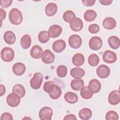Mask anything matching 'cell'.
Wrapping results in <instances>:
<instances>
[{
    "mask_svg": "<svg viewBox=\"0 0 120 120\" xmlns=\"http://www.w3.org/2000/svg\"><path fill=\"white\" fill-rule=\"evenodd\" d=\"M8 18L10 22L14 25L20 24L23 20L22 13L16 8H13L10 11Z\"/></svg>",
    "mask_w": 120,
    "mask_h": 120,
    "instance_id": "6da1fadb",
    "label": "cell"
},
{
    "mask_svg": "<svg viewBox=\"0 0 120 120\" xmlns=\"http://www.w3.org/2000/svg\"><path fill=\"white\" fill-rule=\"evenodd\" d=\"M15 57L14 50L9 47H5L2 49L0 52L1 59L5 62H10L13 60Z\"/></svg>",
    "mask_w": 120,
    "mask_h": 120,
    "instance_id": "7a4b0ae2",
    "label": "cell"
},
{
    "mask_svg": "<svg viewBox=\"0 0 120 120\" xmlns=\"http://www.w3.org/2000/svg\"><path fill=\"white\" fill-rule=\"evenodd\" d=\"M43 79V75L42 74L39 72L35 73L30 80V87L34 90L38 89L42 84Z\"/></svg>",
    "mask_w": 120,
    "mask_h": 120,
    "instance_id": "3957f363",
    "label": "cell"
},
{
    "mask_svg": "<svg viewBox=\"0 0 120 120\" xmlns=\"http://www.w3.org/2000/svg\"><path fill=\"white\" fill-rule=\"evenodd\" d=\"M52 114V110L51 107L44 106L39 110L38 115L41 120H51Z\"/></svg>",
    "mask_w": 120,
    "mask_h": 120,
    "instance_id": "277c9868",
    "label": "cell"
},
{
    "mask_svg": "<svg viewBox=\"0 0 120 120\" xmlns=\"http://www.w3.org/2000/svg\"><path fill=\"white\" fill-rule=\"evenodd\" d=\"M89 45L90 49L97 51L99 50L102 46L103 41L102 39L98 36L92 37L89 40Z\"/></svg>",
    "mask_w": 120,
    "mask_h": 120,
    "instance_id": "5b68a950",
    "label": "cell"
},
{
    "mask_svg": "<svg viewBox=\"0 0 120 120\" xmlns=\"http://www.w3.org/2000/svg\"><path fill=\"white\" fill-rule=\"evenodd\" d=\"M82 39L81 37L76 34L70 36L68 38V44L70 47L73 49H78L82 45Z\"/></svg>",
    "mask_w": 120,
    "mask_h": 120,
    "instance_id": "8992f818",
    "label": "cell"
},
{
    "mask_svg": "<svg viewBox=\"0 0 120 120\" xmlns=\"http://www.w3.org/2000/svg\"><path fill=\"white\" fill-rule=\"evenodd\" d=\"M20 97L13 92L8 94L6 98L8 105L12 107L17 106L20 103Z\"/></svg>",
    "mask_w": 120,
    "mask_h": 120,
    "instance_id": "52a82bcc",
    "label": "cell"
},
{
    "mask_svg": "<svg viewBox=\"0 0 120 120\" xmlns=\"http://www.w3.org/2000/svg\"><path fill=\"white\" fill-rule=\"evenodd\" d=\"M96 73L97 75L100 78H106L110 75V69L106 65L102 64L97 68Z\"/></svg>",
    "mask_w": 120,
    "mask_h": 120,
    "instance_id": "ba28073f",
    "label": "cell"
},
{
    "mask_svg": "<svg viewBox=\"0 0 120 120\" xmlns=\"http://www.w3.org/2000/svg\"><path fill=\"white\" fill-rule=\"evenodd\" d=\"M117 59L116 54L111 50L105 51L103 55V60L104 61L107 63H113L116 62Z\"/></svg>",
    "mask_w": 120,
    "mask_h": 120,
    "instance_id": "9c48e42d",
    "label": "cell"
},
{
    "mask_svg": "<svg viewBox=\"0 0 120 120\" xmlns=\"http://www.w3.org/2000/svg\"><path fill=\"white\" fill-rule=\"evenodd\" d=\"M108 102L112 105H117L120 101V93L119 90H114L111 91L108 98Z\"/></svg>",
    "mask_w": 120,
    "mask_h": 120,
    "instance_id": "30bf717a",
    "label": "cell"
},
{
    "mask_svg": "<svg viewBox=\"0 0 120 120\" xmlns=\"http://www.w3.org/2000/svg\"><path fill=\"white\" fill-rule=\"evenodd\" d=\"M48 32L50 37L52 38H56L58 37L61 34L62 29L60 25L54 24L49 27Z\"/></svg>",
    "mask_w": 120,
    "mask_h": 120,
    "instance_id": "8fae6325",
    "label": "cell"
},
{
    "mask_svg": "<svg viewBox=\"0 0 120 120\" xmlns=\"http://www.w3.org/2000/svg\"><path fill=\"white\" fill-rule=\"evenodd\" d=\"M42 61L45 64H51L55 60L54 54L50 50H45L41 57Z\"/></svg>",
    "mask_w": 120,
    "mask_h": 120,
    "instance_id": "7c38bea8",
    "label": "cell"
},
{
    "mask_svg": "<svg viewBox=\"0 0 120 120\" xmlns=\"http://www.w3.org/2000/svg\"><path fill=\"white\" fill-rule=\"evenodd\" d=\"M66 47V44L63 39H59L54 41L52 45L53 50L57 52L60 53L63 51Z\"/></svg>",
    "mask_w": 120,
    "mask_h": 120,
    "instance_id": "4fadbf2b",
    "label": "cell"
},
{
    "mask_svg": "<svg viewBox=\"0 0 120 120\" xmlns=\"http://www.w3.org/2000/svg\"><path fill=\"white\" fill-rule=\"evenodd\" d=\"M26 70L25 65L21 62H16L12 67V71L14 74L17 76L22 75Z\"/></svg>",
    "mask_w": 120,
    "mask_h": 120,
    "instance_id": "5bb4252c",
    "label": "cell"
},
{
    "mask_svg": "<svg viewBox=\"0 0 120 120\" xmlns=\"http://www.w3.org/2000/svg\"><path fill=\"white\" fill-rule=\"evenodd\" d=\"M43 53V49L38 45H35L32 46L30 51V55L31 57L35 59H38L41 58Z\"/></svg>",
    "mask_w": 120,
    "mask_h": 120,
    "instance_id": "9a60e30c",
    "label": "cell"
},
{
    "mask_svg": "<svg viewBox=\"0 0 120 120\" xmlns=\"http://www.w3.org/2000/svg\"><path fill=\"white\" fill-rule=\"evenodd\" d=\"M71 29L74 31H79L82 30L83 26L82 20L78 17H76L75 20L69 23Z\"/></svg>",
    "mask_w": 120,
    "mask_h": 120,
    "instance_id": "2e32d148",
    "label": "cell"
},
{
    "mask_svg": "<svg viewBox=\"0 0 120 120\" xmlns=\"http://www.w3.org/2000/svg\"><path fill=\"white\" fill-rule=\"evenodd\" d=\"M103 26L107 30H112L116 26L115 20L111 17L105 18L103 21Z\"/></svg>",
    "mask_w": 120,
    "mask_h": 120,
    "instance_id": "e0dca14e",
    "label": "cell"
},
{
    "mask_svg": "<svg viewBox=\"0 0 120 120\" xmlns=\"http://www.w3.org/2000/svg\"><path fill=\"white\" fill-rule=\"evenodd\" d=\"M94 92L92 90L89 86H83L80 90V95L84 99H88L91 98Z\"/></svg>",
    "mask_w": 120,
    "mask_h": 120,
    "instance_id": "ac0fdd59",
    "label": "cell"
},
{
    "mask_svg": "<svg viewBox=\"0 0 120 120\" xmlns=\"http://www.w3.org/2000/svg\"><path fill=\"white\" fill-rule=\"evenodd\" d=\"M5 42L8 45H12L15 43L16 40V37L15 33L10 30L6 31L3 36Z\"/></svg>",
    "mask_w": 120,
    "mask_h": 120,
    "instance_id": "d6986e66",
    "label": "cell"
},
{
    "mask_svg": "<svg viewBox=\"0 0 120 120\" xmlns=\"http://www.w3.org/2000/svg\"><path fill=\"white\" fill-rule=\"evenodd\" d=\"M73 64L76 67H80L82 66L85 61L84 55L80 53L75 54L72 59Z\"/></svg>",
    "mask_w": 120,
    "mask_h": 120,
    "instance_id": "ffe728a7",
    "label": "cell"
},
{
    "mask_svg": "<svg viewBox=\"0 0 120 120\" xmlns=\"http://www.w3.org/2000/svg\"><path fill=\"white\" fill-rule=\"evenodd\" d=\"M57 6L54 3H49L47 4L45 8V12L48 16L54 15L57 11Z\"/></svg>",
    "mask_w": 120,
    "mask_h": 120,
    "instance_id": "44dd1931",
    "label": "cell"
},
{
    "mask_svg": "<svg viewBox=\"0 0 120 120\" xmlns=\"http://www.w3.org/2000/svg\"><path fill=\"white\" fill-rule=\"evenodd\" d=\"M84 85V81L81 78H75L71 81L70 83L72 89L76 91L80 90Z\"/></svg>",
    "mask_w": 120,
    "mask_h": 120,
    "instance_id": "7402d4cb",
    "label": "cell"
},
{
    "mask_svg": "<svg viewBox=\"0 0 120 120\" xmlns=\"http://www.w3.org/2000/svg\"><path fill=\"white\" fill-rule=\"evenodd\" d=\"M79 117L82 120H88L91 118L92 113L91 110L88 108H83L79 112Z\"/></svg>",
    "mask_w": 120,
    "mask_h": 120,
    "instance_id": "603a6c76",
    "label": "cell"
},
{
    "mask_svg": "<svg viewBox=\"0 0 120 120\" xmlns=\"http://www.w3.org/2000/svg\"><path fill=\"white\" fill-rule=\"evenodd\" d=\"M64 99L68 103L75 104L77 102L78 97L75 93L73 92L68 91L65 94Z\"/></svg>",
    "mask_w": 120,
    "mask_h": 120,
    "instance_id": "cb8c5ba5",
    "label": "cell"
},
{
    "mask_svg": "<svg viewBox=\"0 0 120 120\" xmlns=\"http://www.w3.org/2000/svg\"><path fill=\"white\" fill-rule=\"evenodd\" d=\"M85 71L80 68H74L70 70V75L75 78H81L85 75Z\"/></svg>",
    "mask_w": 120,
    "mask_h": 120,
    "instance_id": "d4e9b609",
    "label": "cell"
},
{
    "mask_svg": "<svg viewBox=\"0 0 120 120\" xmlns=\"http://www.w3.org/2000/svg\"><path fill=\"white\" fill-rule=\"evenodd\" d=\"M31 43V39L30 36L28 34L23 35L21 38L20 44L22 47L24 49H28Z\"/></svg>",
    "mask_w": 120,
    "mask_h": 120,
    "instance_id": "484cf974",
    "label": "cell"
},
{
    "mask_svg": "<svg viewBox=\"0 0 120 120\" xmlns=\"http://www.w3.org/2000/svg\"><path fill=\"white\" fill-rule=\"evenodd\" d=\"M108 43L110 46L113 49H117L120 45V40L118 37L112 36L108 39Z\"/></svg>",
    "mask_w": 120,
    "mask_h": 120,
    "instance_id": "4316f807",
    "label": "cell"
},
{
    "mask_svg": "<svg viewBox=\"0 0 120 120\" xmlns=\"http://www.w3.org/2000/svg\"><path fill=\"white\" fill-rule=\"evenodd\" d=\"M88 86L91 88L94 93H97L98 92L101 88L100 82L96 79L91 80L89 82Z\"/></svg>",
    "mask_w": 120,
    "mask_h": 120,
    "instance_id": "83f0119b",
    "label": "cell"
},
{
    "mask_svg": "<svg viewBox=\"0 0 120 120\" xmlns=\"http://www.w3.org/2000/svg\"><path fill=\"white\" fill-rule=\"evenodd\" d=\"M12 92L18 95L20 98H23L26 93V91L24 87L21 84H17L13 87Z\"/></svg>",
    "mask_w": 120,
    "mask_h": 120,
    "instance_id": "f1b7e54d",
    "label": "cell"
},
{
    "mask_svg": "<svg viewBox=\"0 0 120 120\" xmlns=\"http://www.w3.org/2000/svg\"><path fill=\"white\" fill-rule=\"evenodd\" d=\"M97 16V14L96 12L92 9L87 10L84 14V18L88 22H92L95 20Z\"/></svg>",
    "mask_w": 120,
    "mask_h": 120,
    "instance_id": "f546056e",
    "label": "cell"
},
{
    "mask_svg": "<svg viewBox=\"0 0 120 120\" xmlns=\"http://www.w3.org/2000/svg\"><path fill=\"white\" fill-rule=\"evenodd\" d=\"M76 16L75 13L71 10H67L63 15V20L69 23L73 22Z\"/></svg>",
    "mask_w": 120,
    "mask_h": 120,
    "instance_id": "4dcf8cb0",
    "label": "cell"
},
{
    "mask_svg": "<svg viewBox=\"0 0 120 120\" xmlns=\"http://www.w3.org/2000/svg\"><path fill=\"white\" fill-rule=\"evenodd\" d=\"M38 39L39 41L43 44L47 43L50 39V36L48 32L46 30L40 31L38 35Z\"/></svg>",
    "mask_w": 120,
    "mask_h": 120,
    "instance_id": "1f68e13d",
    "label": "cell"
},
{
    "mask_svg": "<svg viewBox=\"0 0 120 120\" xmlns=\"http://www.w3.org/2000/svg\"><path fill=\"white\" fill-rule=\"evenodd\" d=\"M88 61L89 64L91 66H97L99 62V57L97 54L95 53H92L89 56Z\"/></svg>",
    "mask_w": 120,
    "mask_h": 120,
    "instance_id": "d6a6232c",
    "label": "cell"
},
{
    "mask_svg": "<svg viewBox=\"0 0 120 120\" xmlns=\"http://www.w3.org/2000/svg\"><path fill=\"white\" fill-rule=\"evenodd\" d=\"M55 85L53 82L51 81H46L44 84L43 89L44 91L49 94L53 90Z\"/></svg>",
    "mask_w": 120,
    "mask_h": 120,
    "instance_id": "836d02e7",
    "label": "cell"
},
{
    "mask_svg": "<svg viewBox=\"0 0 120 120\" xmlns=\"http://www.w3.org/2000/svg\"><path fill=\"white\" fill-rule=\"evenodd\" d=\"M61 93L62 91L60 88L56 85L53 90L51 93L49 94V95L52 99H56L60 97Z\"/></svg>",
    "mask_w": 120,
    "mask_h": 120,
    "instance_id": "e575fe53",
    "label": "cell"
},
{
    "mask_svg": "<svg viewBox=\"0 0 120 120\" xmlns=\"http://www.w3.org/2000/svg\"><path fill=\"white\" fill-rule=\"evenodd\" d=\"M67 68L66 66L63 65L59 66L56 70L58 76L61 78L65 77L67 74Z\"/></svg>",
    "mask_w": 120,
    "mask_h": 120,
    "instance_id": "d590c367",
    "label": "cell"
},
{
    "mask_svg": "<svg viewBox=\"0 0 120 120\" xmlns=\"http://www.w3.org/2000/svg\"><path fill=\"white\" fill-rule=\"evenodd\" d=\"M105 119L106 120H118L119 119V115L116 112L110 111L106 113Z\"/></svg>",
    "mask_w": 120,
    "mask_h": 120,
    "instance_id": "8d00e7d4",
    "label": "cell"
},
{
    "mask_svg": "<svg viewBox=\"0 0 120 120\" xmlns=\"http://www.w3.org/2000/svg\"><path fill=\"white\" fill-rule=\"evenodd\" d=\"M88 30L90 33L92 34H96L99 32L100 30V27L97 24H91L89 26Z\"/></svg>",
    "mask_w": 120,
    "mask_h": 120,
    "instance_id": "74e56055",
    "label": "cell"
},
{
    "mask_svg": "<svg viewBox=\"0 0 120 120\" xmlns=\"http://www.w3.org/2000/svg\"><path fill=\"white\" fill-rule=\"evenodd\" d=\"M12 0H0V6L1 8H7L12 4Z\"/></svg>",
    "mask_w": 120,
    "mask_h": 120,
    "instance_id": "f35d334b",
    "label": "cell"
},
{
    "mask_svg": "<svg viewBox=\"0 0 120 120\" xmlns=\"http://www.w3.org/2000/svg\"><path fill=\"white\" fill-rule=\"evenodd\" d=\"M1 120H13V118L11 114L9 112H4L2 114L0 117Z\"/></svg>",
    "mask_w": 120,
    "mask_h": 120,
    "instance_id": "ab89813d",
    "label": "cell"
},
{
    "mask_svg": "<svg viewBox=\"0 0 120 120\" xmlns=\"http://www.w3.org/2000/svg\"><path fill=\"white\" fill-rule=\"evenodd\" d=\"M96 2L95 0H82V3L83 4L87 7H90L93 6Z\"/></svg>",
    "mask_w": 120,
    "mask_h": 120,
    "instance_id": "60d3db41",
    "label": "cell"
},
{
    "mask_svg": "<svg viewBox=\"0 0 120 120\" xmlns=\"http://www.w3.org/2000/svg\"><path fill=\"white\" fill-rule=\"evenodd\" d=\"M64 120H76L77 118L73 114H69L66 115L63 119Z\"/></svg>",
    "mask_w": 120,
    "mask_h": 120,
    "instance_id": "b9f144b4",
    "label": "cell"
},
{
    "mask_svg": "<svg viewBox=\"0 0 120 120\" xmlns=\"http://www.w3.org/2000/svg\"><path fill=\"white\" fill-rule=\"evenodd\" d=\"M112 0H99V2L101 4L105 6H108L112 2Z\"/></svg>",
    "mask_w": 120,
    "mask_h": 120,
    "instance_id": "7bdbcfd3",
    "label": "cell"
},
{
    "mask_svg": "<svg viewBox=\"0 0 120 120\" xmlns=\"http://www.w3.org/2000/svg\"><path fill=\"white\" fill-rule=\"evenodd\" d=\"M0 19H1V22H2V21L4 19H5L6 16V11L3 9L2 8H0Z\"/></svg>",
    "mask_w": 120,
    "mask_h": 120,
    "instance_id": "ee69618b",
    "label": "cell"
},
{
    "mask_svg": "<svg viewBox=\"0 0 120 120\" xmlns=\"http://www.w3.org/2000/svg\"><path fill=\"white\" fill-rule=\"evenodd\" d=\"M0 96H2L5 93L6 91V88L4 85L3 84H0Z\"/></svg>",
    "mask_w": 120,
    "mask_h": 120,
    "instance_id": "f6af8a7d",
    "label": "cell"
}]
</instances>
